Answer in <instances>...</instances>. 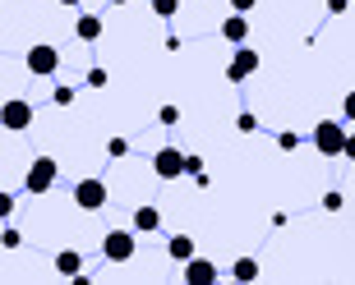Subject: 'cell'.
I'll use <instances>...</instances> for the list:
<instances>
[{
    "label": "cell",
    "mask_w": 355,
    "mask_h": 285,
    "mask_svg": "<svg viewBox=\"0 0 355 285\" xmlns=\"http://www.w3.org/2000/svg\"><path fill=\"white\" fill-rule=\"evenodd\" d=\"M55 175H60V166H55V156H37V161L28 166V175H24V194H33V198L51 194Z\"/></svg>",
    "instance_id": "1"
},
{
    "label": "cell",
    "mask_w": 355,
    "mask_h": 285,
    "mask_svg": "<svg viewBox=\"0 0 355 285\" xmlns=\"http://www.w3.org/2000/svg\"><path fill=\"white\" fill-rule=\"evenodd\" d=\"M24 65H28V74H33V78H51L55 69H60V51H55L51 42H37V46H28Z\"/></svg>",
    "instance_id": "2"
},
{
    "label": "cell",
    "mask_w": 355,
    "mask_h": 285,
    "mask_svg": "<svg viewBox=\"0 0 355 285\" xmlns=\"http://www.w3.org/2000/svg\"><path fill=\"white\" fill-rule=\"evenodd\" d=\"M342 142H346V125L342 120H318L314 125V152L342 156Z\"/></svg>",
    "instance_id": "3"
},
{
    "label": "cell",
    "mask_w": 355,
    "mask_h": 285,
    "mask_svg": "<svg viewBox=\"0 0 355 285\" xmlns=\"http://www.w3.org/2000/svg\"><path fill=\"white\" fill-rule=\"evenodd\" d=\"M134 248H139V239H134V230H106L102 239V258L106 262H130Z\"/></svg>",
    "instance_id": "4"
},
{
    "label": "cell",
    "mask_w": 355,
    "mask_h": 285,
    "mask_svg": "<svg viewBox=\"0 0 355 285\" xmlns=\"http://www.w3.org/2000/svg\"><path fill=\"white\" fill-rule=\"evenodd\" d=\"M28 125H33V102H24V97H14V102H5V106H0V129L24 134Z\"/></svg>",
    "instance_id": "5"
},
{
    "label": "cell",
    "mask_w": 355,
    "mask_h": 285,
    "mask_svg": "<svg viewBox=\"0 0 355 285\" xmlns=\"http://www.w3.org/2000/svg\"><path fill=\"white\" fill-rule=\"evenodd\" d=\"M74 203H79L83 212H102L106 208V184L97 180V175L79 180V184H74Z\"/></svg>",
    "instance_id": "6"
},
{
    "label": "cell",
    "mask_w": 355,
    "mask_h": 285,
    "mask_svg": "<svg viewBox=\"0 0 355 285\" xmlns=\"http://www.w3.org/2000/svg\"><path fill=\"white\" fill-rule=\"evenodd\" d=\"M259 65H263V60H259V51H250V46L240 42L236 55H231V65H226V78H231V83H245L250 74H259Z\"/></svg>",
    "instance_id": "7"
},
{
    "label": "cell",
    "mask_w": 355,
    "mask_h": 285,
    "mask_svg": "<svg viewBox=\"0 0 355 285\" xmlns=\"http://www.w3.org/2000/svg\"><path fill=\"white\" fill-rule=\"evenodd\" d=\"M153 170H157V180H180L184 175V152L180 147H162V152H153Z\"/></svg>",
    "instance_id": "8"
},
{
    "label": "cell",
    "mask_w": 355,
    "mask_h": 285,
    "mask_svg": "<svg viewBox=\"0 0 355 285\" xmlns=\"http://www.w3.org/2000/svg\"><path fill=\"white\" fill-rule=\"evenodd\" d=\"M212 281H217V262L184 258V285H212Z\"/></svg>",
    "instance_id": "9"
},
{
    "label": "cell",
    "mask_w": 355,
    "mask_h": 285,
    "mask_svg": "<svg viewBox=\"0 0 355 285\" xmlns=\"http://www.w3.org/2000/svg\"><path fill=\"white\" fill-rule=\"evenodd\" d=\"M153 230H162V212L153 208V203L134 208V235H153Z\"/></svg>",
    "instance_id": "10"
},
{
    "label": "cell",
    "mask_w": 355,
    "mask_h": 285,
    "mask_svg": "<svg viewBox=\"0 0 355 285\" xmlns=\"http://www.w3.org/2000/svg\"><path fill=\"white\" fill-rule=\"evenodd\" d=\"M222 37L231 42V46H240V42L250 37V19H245V14H236V10H231V19H226V24H222Z\"/></svg>",
    "instance_id": "11"
},
{
    "label": "cell",
    "mask_w": 355,
    "mask_h": 285,
    "mask_svg": "<svg viewBox=\"0 0 355 285\" xmlns=\"http://www.w3.org/2000/svg\"><path fill=\"white\" fill-rule=\"evenodd\" d=\"M83 272V253L79 248H60L55 253V276H79Z\"/></svg>",
    "instance_id": "12"
},
{
    "label": "cell",
    "mask_w": 355,
    "mask_h": 285,
    "mask_svg": "<svg viewBox=\"0 0 355 285\" xmlns=\"http://www.w3.org/2000/svg\"><path fill=\"white\" fill-rule=\"evenodd\" d=\"M74 37L79 42H97L102 37V19H97V14H79V19H74Z\"/></svg>",
    "instance_id": "13"
},
{
    "label": "cell",
    "mask_w": 355,
    "mask_h": 285,
    "mask_svg": "<svg viewBox=\"0 0 355 285\" xmlns=\"http://www.w3.org/2000/svg\"><path fill=\"white\" fill-rule=\"evenodd\" d=\"M166 253H171L175 262H184V258H194L198 248H194V239H189V235H171V244H166Z\"/></svg>",
    "instance_id": "14"
},
{
    "label": "cell",
    "mask_w": 355,
    "mask_h": 285,
    "mask_svg": "<svg viewBox=\"0 0 355 285\" xmlns=\"http://www.w3.org/2000/svg\"><path fill=\"white\" fill-rule=\"evenodd\" d=\"M231 276H236V281H259V262H254V258H240L236 267H231Z\"/></svg>",
    "instance_id": "15"
},
{
    "label": "cell",
    "mask_w": 355,
    "mask_h": 285,
    "mask_svg": "<svg viewBox=\"0 0 355 285\" xmlns=\"http://www.w3.org/2000/svg\"><path fill=\"white\" fill-rule=\"evenodd\" d=\"M0 248H24V230L19 226H5L0 230Z\"/></svg>",
    "instance_id": "16"
},
{
    "label": "cell",
    "mask_w": 355,
    "mask_h": 285,
    "mask_svg": "<svg viewBox=\"0 0 355 285\" xmlns=\"http://www.w3.org/2000/svg\"><path fill=\"white\" fill-rule=\"evenodd\" d=\"M153 14L157 19H175L180 14V0H153Z\"/></svg>",
    "instance_id": "17"
},
{
    "label": "cell",
    "mask_w": 355,
    "mask_h": 285,
    "mask_svg": "<svg viewBox=\"0 0 355 285\" xmlns=\"http://www.w3.org/2000/svg\"><path fill=\"white\" fill-rule=\"evenodd\" d=\"M106 156H111V161L130 156V142H125V138H111V142H106Z\"/></svg>",
    "instance_id": "18"
},
{
    "label": "cell",
    "mask_w": 355,
    "mask_h": 285,
    "mask_svg": "<svg viewBox=\"0 0 355 285\" xmlns=\"http://www.w3.org/2000/svg\"><path fill=\"white\" fill-rule=\"evenodd\" d=\"M106 83H111V74H106L102 65H92L88 69V88H106Z\"/></svg>",
    "instance_id": "19"
},
{
    "label": "cell",
    "mask_w": 355,
    "mask_h": 285,
    "mask_svg": "<svg viewBox=\"0 0 355 285\" xmlns=\"http://www.w3.org/2000/svg\"><path fill=\"white\" fill-rule=\"evenodd\" d=\"M277 147H282V152H295V147H300V134H277Z\"/></svg>",
    "instance_id": "20"
},
{
    "label": "cell",
    "mask_w": 355,
    "mask_h": 285,
    "mask_svg": "<svg viewBox=\"0 0 355 285\" xmlns=\"http://www.w3.org/2000/svg\"><path fill=\"white\" fill-rule=\"evenodd\" d=\"M236 129L240 134H254V129H259V120H254L250 111H240V116H236Z\"/></svg>",
    "instance_id": "21"
},
{
    "label": "cell",
    "mask_w": 355,
    "mask_h": 285,
    "mask_svg": "<svg viewBox=\"0 0 355 285\" xmlns=\"http://www.w3.org/2000/svg\"><path fill=\"white\" fill-rule=\"evenodd\" d=\"M51 102L55 106H74V88H65V83H60V88L51 92Z\"/></svg>",
    "instance_id": "22"
},
{
    "label": "cell",
    "mask_w": 355,
    "mask_h": 285,
    "mask_svg": "<svg viewBox=\"0 0 355 285\" xmlns=\"http://www.w3.org/2000/svg\"><path fill=\"white\" fill-rule=\"evenodd\" d=\"M346 208V198L337 194V189H332V194H323V212H342Z\"/></svg>",
    "instance_id": "23"
},
{
    "label": "cell",
    "mask_w": 355,
    "mask_h": 285,
    "mask_svg": "<svg viewBox=\"0 0 355 285\" xmlns=\"http://www.w3.org/2000/svg\"><path fill=\"white\" fill-rule=\"evenodd\" d=\"M157 120H162V125H180V106H162Z\"/></svg>",
    "instance_id": "24"
},
{
    "label": "cell",
    "mask_w": 355,
    "mask_h": 285,
    "mask_svg": "<svg viewBox=\"0 0 355 285\" xmlns=\"http://www.w3.org/2000/svg\"><path fill=\"white\" fill-rule=\"evenodd\" d=\"M10 217H14V194L0 189V221H10Z\"/></svg>",
    "instance_id": "25"
},
{
    "label": "cell",
    "mask_w": 355,
    "mask_h": 285,
    "mask_svg": "<svg viewBox=\"0 0 355 285\" xmlns=\"http://www.w3.org/2000/svg\"><path fill=\"white\" fill-rule=\"evenodd\" d=\"M342 156H346V161H355V134H351V129H346V142H342Z\"/></svg>",
    "instance_id": "26"
},
{
    "label": "cell",
    "mask_w": 355,
    "mask_h": 285,
    "mask_svg": "<svg viewBox=\"0 0 355 285\" xmlns=\"http://www.w3.org/2000/svg\"><path fill=\"white\" fill-rule=\"evenodd\" d=\"M342 116L355 125V92H346V102H342Z\"/></svg>",
    "instance_id": "27"
},
{
    "label": "cell",
    "mask_w": 355,
    "mask_h": 285,
    "mask_svg": "<svg viewBox=\"0 0 355 285\" xmlns=\"http://www.w3.org/2000/svg\"><path fill=\"white\" fill-rule=\"evenodd\" d=\"M231 10H236V14H250V10H254V0H231Z\"/></svg>",
    "instance_id": "28"
},
{
    "label": "cell",
    "mask_w": 355,
    "mask_h": 285,
    "mask_svg": "<svg viewBox=\"0 0 355 285\" xmlns=\"http://www.w3.org/2000/svg\"><path fill=\"white\" fill-rule=\"evenodd\" d=\"M346 5L351 0H328V14H346Z\"/></svg>",
    "instance_id": "29"
},
{
    "label": "cell",
    "mask_w": 355,
    "mask_h": 285,
    "mask_svg": "<svg viewBox=\"0 0 355 285\" xmlns=\"http://www.w3.org/2000/svg\"><path fill=\"white\" fill-rule=\"evenodd\" d=\"M55 5H69V10H74V5H83V0H55Z\"/></svg>",
    "instance_id": "30"
},
{
    "label": "cell",
    "mask_w": 355,
    "mask_h": 285,
    "mask_svg": "<svg viewBox=\"0 0 355 285\" xmlns=\"http://www.w3.org/2000/svg\"><path fill=\"white\" fill-rule=\"evenodd\" d=\"M111 5H130V0H111Z\"/></svg>",
    "instance_id": "31"
}]
</instances>
